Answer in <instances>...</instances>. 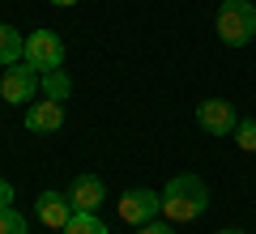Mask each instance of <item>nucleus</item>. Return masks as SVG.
Listing matches in <instances>:
<instances>
[{"label":"nucleus","instance_id":"obj_8","mask_svg":"<svg viewBox=\"0 0 256 234\" xmlns=\"http://www.w3.org/2000/svg\"><path fill=\"white\" fill-rule=\"evenodd\" d=\"M102 200H107V183H102L98 175H77V179L68 183V205L82 209V213H94Z\"/></svg>","mask_w":256,"mask_h":234},{"label":"nucleus","instance_id":"obj_2","mask_svg":"<svg viewBox=\"0 0 256 234\" xmlns=\"http://www.w3.org/2000/svg\"><path fill=\"white\" fill-rule=\"evenodd\" d=\"M218 38L226 47H248L256 38V9H252V0H222V9H218Z\"/></svg>","mask_w":256,"mask_h":234},{"label":"nucleus","instance_id":"obj_14","mask_svg":"<svg viewBox=\"0 0 256 234\" xmlns=\"http://www.w3.org/2000/svg\"><path fill=\"white\" fill-rule=\"evenodd\" d=\"M235 145L244 153H256V119H244V124H235Z\"/></svg>","mask_w":256,"mask_h":234},{"label":"nucleus","instance_id":"obj_18","mask_svg":"<svg viewBox=\"0 0 256 234\" xmlns=\"http://www.w3.org/2000/svg\"><path fill=\"white\" fill-rule=\"evenodd\" d=\"M218 234H244V230H235V226H226V230H218Z\"/></svg>","mask_w":256,"mask_h":234},{"label":"nucleus","instance_id":"obj_9","mask_svg":"<svg viewBox=\"0 0 256 234\" xmlns=\"http://www.w3.org/2000/svg\"><path fill=\"white\" fill-rule=\"evenodd\" d=\"M26 128H30V132H38V136L60 132V128H64V102H56V98L30 102V107H26Z\"/></svg>","mask_w":256,"mask_h":234},{"label":"nucleus","instance_id":"obj_7","mask_svg":"<svg viewBox=\"0 0 256 234\" xmlns=\"http://www.w3.org/2000/svg\"><path fill=\"white\" fill-rule=\"evenodd\" d=\"M34 213L47 230H64L68 217H73V205H68V192H38L34 200Z\"/></svg>","mask_w":256,"mask_h":234},{"label":"nucleus","instance_id":"obj_16","mask_svg":"<svg viewBox=\"0 0 256 234\" xmlns=\"http://www.w3.org/2000/svg\"><path fill=\"white\" fill-rule=\"evenodd\" d=\"M9 205H13V183L0 179V209H9Z\"/></svg>","mask_w":256,"mask_h":234},{"label":"nucleus","instance_id":"obj_17","mask_svg":"<svg viewBox=\"0 0 256 234\" xmlns=\"http://www.w3.org/2000/svg\"><path fill=\"white\" fill-rule=\"evenodd\" d=\"M52 4H60V9H68V4H77V0H52Z\"/></svg>","mask_w":256,"mask_h":234},{"label":"nucleus","instance_id":"obj_3","mask_svg":"<svg viewBox=\"0 0 256 234\" xmlns=\"http://www.w3.org/2000/svg\"><path fill=\"white\" fill-rule=\"evenodd\" d=\"M26 64L38 72H52L64 64V38L56 34V30H34V34L26 38Z\"/></svg>","mask_w":256,"mask_h":234},{"label":"nucleus","instance_id":"obj_12","mask_svg":"<svg viewBox=\"0 0 256 234\" xmlns=\"http://www.w3.org/2000/svg\"><path fill=\"white\" fill-rule=\"evenodd\" d=\"M38 77H43V98H56V102H64V98H68V90H73V85H68V77H64L60 68L38 72Z\"/></svg>","mask_w":256,"mask_h":234},{"label":"nucleus","instance_id":"obj_11","mask_svg":"<svg viewBox=\"0 0 256 234\" xmlns=\"http://www.w3.org/2000/svg\"><path fill=\"white\" fill-rule=\"evenodd\" d=\"M60 234H107V226H102L94 213H82V209H73V217H68V226H64Z\"/></svg>","mask_w":256,"mask_h":234},{"label":"nucleus","instance_id":"obj_15","mask_svg":"<svg viewBox=\"0 0 256 234\" xmlns=\"http://www.w3.org/2000/svg\"><path fill=\"white\" fill-rule=\"evenodd\" d=\"M137 234H175V230L162 226V222H146V226H137Z\"/></svg>","mask_w":256,"mask_h":234},{"label":"nucleus","instance_id":"obj_1","mask_svg":"<svg viewBox=\"0 0 256 234\" xmlns=\"http://www.w3.org/2000/svg\"><path fill=\"white\" fill-rule=\"evenodd\" d=\"M210 205V188H205L201 175H175L162 188V213L171 222H196Z\"/></svg>","mask_w":256,"mask_h":234},{"label":"nucleus","instance_id":"obj_5","mask_svg":"<svg viewBox=\"0 0 256 234\" xmlns=\"http://www.w3.org/2000/svg\"><path fill=\"white\" fill-rule=\"evenodd\" d=\"M38 90V68H30L26 60L4 68V81H0V98L4 102H30Z\"/></svg>","mask_w":256,"mask_h":234},{"label":"nucleus","instance_id":"obj_6","mask_svg":"<svg viewBox=\"0 0 256 234\" xmlns=\"http://www.w3.org/2000/svg\"><path fill=\"white\" fill-rule=\"evenodd\" d=\"M196 124H201V132H210V136H226V132H235V107H230L226 98H205L201 107H196Z\"/></svg>","mask_w":256,"mask_h":234},{"label":"nucleus","instance_id":"obj_4","mask_svg":"<svg viewBox=\"0 0 256 234\" xmlns=\"http://www.w3.org/2000/svg\"><path fill=\"white\" fill-rule=\"evenodd\" d=\"M120 222L128 226H146L154 213H162V192H150V188H128L120 196Z\"/></svg>","mask_w":256,"mask_h":234},{"label":"nucleus","instance_id":"obj_13","mask_svg":"<svg viewBox=\"0 0 256 234\" xmlns=\"http://www.w3.org/2000/svg\"><path fill=\"white\" fill-rule=\"evenodd\" d=\"M0 234H30V230H26V217H22L13 205L0 209Z\"/></svg>","mask_w":256,"mask_h":234},{"label":"nucleus","instance_id":"obj_10","mask_svg":"<svg viewBox=\"0 0 256 234\" xmlns=\"http://www.w3.org/2000/svg\"><path fill=\"white\" fill-rule=\"evenodd\" d=\"M22 60H26V38L13 26L0 21V68H13V64H22Z\"/></svg>","mask_w":256,"mask_h":234}]
</instances>
